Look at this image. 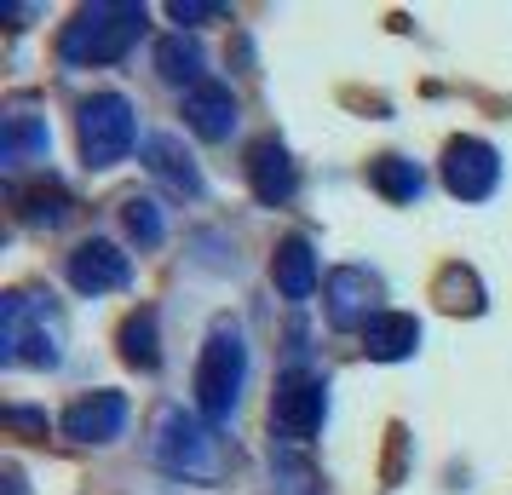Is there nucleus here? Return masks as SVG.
Returning a JSON list of instances; mask_svg holds the SVG:
<instances>
[{
	"label": "nucleus",
	"instance_id": "obj_1",
	"mask_svg": "<svg viewBox=\"0 0 512 495\" xmlns=\"http://www.w3.org/2000/svg\"><path fill=\"white\" fill-rule=\"evenodd\" d=\"M70 346L64 311L41 288H12L0 300V363L6 369H58Z\"/></svg>",
	"mask_w": 512,
	"mask_h": 495
},
{
	"label": "nucleus",
	"instance_id": "obj_2",
	"mask_svg": "<svg viewBox=\"0 0 512 495\" xmlns=\"http://www.w3.org/2000/svg\"><path fill=\"white\" fill-rule=\"evenodd\" d=\"M150 461L167 478H185V484H219L225 478L219 432L202 421V409H185V403H162L156 409V421H150Z\"/></svg>",
	"mask_w": 512,
	"mask_h": 495
},
{
	"label": "nucleus",
	"instance_id": "obj_3",
	"mask_svg": "<svg viewBox=\"0 0 512 495\" xmlns=\"http://www.w3.org/2000/svg\"><path fill=\"white\" fill-rule=\"evenodd\" d=\"M144 24H150L144 6L93 0V6H81L70 24H64V35H58V58H64L70 70H87V64H121L127 52L139 47Z\"/></svg>",
	"mask_w": 512,
	"mask_h": 495
},
{
	"label": "nucleus",
	"instance_id": "obj_4",
	"mask_svg": "<svg viewBox=\"0 0 512 495\" xmlns=\"http://www.w3.org/2000/svg\"><path fill=\"white\" fill-rule=\"evenodd\" d=\"M242 386H248V334L236 323H213L208 340H202V357H196V380H190L202 421L208 426L231 421Z\"/></svg>",
	"mask_w": 512,
	"mask_h": 495
},
{
	"label": "nucleus",
	"instance_id": "obj_5",
	"mask_svg": "<svg viewBox=\"0 0 512 495\" xmlns=\"http://www.w3.org/2000/svg\"><path fill=\"white\" fill-rule=\"evenodd\" d=\"M75 139H81V162L87 167H116L133 139H139V116H133V98L121 93H93L75 110Z\"/></svg>",
	"mask_w": 512,
	"mask_h": 495
},
{
	"label": "nucleus",
	"instance_id": "obj_6",
	"mask_svg": "<svg viewBox=\"0 0 512 495\" xmlns=\"http://www.w3.org/2000/svg\"><path fill=\"white\" fill-rule=\"evenodd\" d=\"M323 415H328V380L311 375V369H288L277 380V398H271V432L282 444H311L323 432Z\"/></svg>",
	"mask_w": 512,
	"mask_h": 495
},
{
	"label": "nucleus",
	"instance_id": "obj_7",
	"mask_svg": "<svg viewBox=\"0 0 512 495\" xmlns=\"http://www.w3.org/2000/svg\"><path fill=\"white\" fill-rule=\"evenodd\" d=\"M380 277L363 271V265H340V271H328L323 283V306H328V323L334 329H369L374 317H380Z\"/></svg>",
	"mask_w": 512,
	"mask_h": 495
},
{
	"label": "nucleus",
	"instance_id": "obj_8",
	"mask_svg": "<svg viewBox=\"0 0 512 495\" xmlns=\"http://www.w3.org/2000/svg\"><path fill=\"white\" fill-rule=\"evenodd\" d=\"M443 185H449V196H461V202H489L495 185H501V156H495V144L449 139V150H443Z\"/></svg>",
	"mask_w": 512,
	"mask_h": 495
},
{
	"label": "nucleus",
	"instance_id": "obj_9",
	"mask_svg": "<svg viewBox=\"0 0 512 495\" xmlns=\"http://www.w3.org/2000/svg\"><path fill=\"white\" fill-rule=\"evenodd\" d=\"M64 438H75V444H116L121 426H127V398L121 392H87V398H75L70 409H64Z\"/></svg>",
	"mask_w": 512,
	"mask_h": 495
},
{
	"label": "nucleus",
	"instance_id": "obj_10",
	"mask_svg": "<svg viewBox=\"0 0 512 495\" xmlns=\"http://www.w3.org/2000/svg\"><path fill=\"white\" fill-rule=\"evenodd\" d=\"M127 283H133V260L121 254L116 242L93 236V242H81L70 254V288L75 294H110V288H127Z\"/></svg>",
	"mask_w": 512,
	"mask_h": 495
},
{
	"label": "nucleus",
	"instance_id": "obj_11",
	"mask_svg": "<svg viewBox=\"0 0 512 495\" xmlns=\"http://www.w3.org/2000/svg\"><path fill=\"white\" fill-rule=\"evenodd\" d=\"M185 121H190L196 139L225 144L236 133V121H242V104H236V93L225 87V81H202V87L185 93Z\"/></svg>",
	"mask_w": 512,
	"mask_h": 495
},
{
	"label": "nucleus",
	"instance_id": "obj_12",
	"mask_svg": "<svg viewBox=\"0 0 512 495\" xmlns=\"http://www.w3.org/2000/svg\"><path fill=\"white\" fill-rule=\"evenodd\" d=\"M248 185H254V196L265 208H288L294 190H300V167H294V156L277 139H259L248 150Z\"/></svg>",
	"mask_w": 512,
	"mask_h": 495
},
{
	"label": "nucleus",
	"instance_id": "obj_13",
	"mask_svg": "<svg viewBox=\"0 0 512 495\" xmlns=\"http://www.w3.org/2000/svg\"><path fill=\"white\" fill-rule=\"evenodd\" d=\"M144 167H150V179L167 185L173 196H185V202L202 196V167H196V156L185 150V139H173V133L144 139Z\"/></svg>",
	"mask_w": 512,
	"mask_h": 495
},
{
	"label": "nucleus",
	"instance_id": "obj_14",
	"mask_svg": "<svg viewBox=\"0 0 512 495\" xmlns=\"http://www.w3.org/2000/svg\"><path fill=\"white\" fill-rule=\"evenodd\" d=\"M271 283L288 306H305L317 294V248L305 236H282L277 254H271Z\"/></svg>",
	"mask_w": 512,
	"mask_h": 495
},
{
	"label": "nucleus",
	"instance_id": "obj_15",
	"mask_svg": "<svg viewBox=\"0 0 512 495\" xmlns=\"http://www.w3.org/2000/svg\"><path fill=\"white\" fill-rule=\"evenodd\" d=\"M47 144H52L47 121L35 116L24 98H18V104H6V116H0V156H6V167L29 162V156H47Z\"/></svg>",
	"mask_w": 512,
	"mask_h": 495
},
{
	"label": "nucleus",
	"instance_id": "obj_16",
	"mask_svg": "<svg viewBox=\"0 0 512 495\" xmlns=\"http://www.w3.org/2000/svg\"><path fill=\"white\" fill-rule=\"evenodd\" d=\"M415 346H420V317H409V311H380L363 329V352L374 363H403V357H415Z\"/></svg>",
	"mask_w": 512,
	"mask_h": 495
},
{
	"label": "nucleus",
	"instance_id": "obj_17",
	"mask_svg": "<svg viewBox=\"0 0 512 495\" xmlns=\"http://www.w3.org/2000/svg\"><path fill=\"white\" fill-rule=\"evenodd\" d=\"M271 490L277 495H323V472L300 444H271Z\"/></svg>",
	"mask_w": 512,
	"mask_h": 495
},
{
	"label": "nucleus",
	"instance_id": "obj_18",
	"mask_svg": "<svg viewBox=\"0 0 512 495\" xmlns=\"http://www.w3.org/2000/svg\"><path fill=\"white\" fill-rule=\"evenodd\" d=\"M202 47L190 41L185 29L179 35H162L156 41V70H162V81H173V87H202Z\"/></svg>",
	"mask_w": 512,
	"mask_h": 495
},
{
	"label": "nucleus",
	"instance_id": "obj_19",
	"mask_svg": "<svg viewBox=\"0 0 512 495\" xmlns=\"http://www.w3.org/2000/svg\"><path fill=\"white\" fill-rule=\"evenodd\" d=\"M369 185L386 202H415L420 190H426V179H420V167L409 156H380V162H369Z\"/></svg>",
	"mask_w": 512,
	"mask_h": 495
},
{
	"label": "nucleus",
	"instance_id": "obj_20",
	"mask_svg": "<svg viewBox=\"0 0 512 495\" xmlns=\"http://www.w3.org/2000/svg\"><path fill=\"white\" fill-rule=\"evenodd\" d=\"M121 357L133 363V369H156L162 363V340H156V311H133L127 323H121Z\"/></svg>",
	"mask_w": 512,
	"mask_h": 495
},
{
	"label": "nucleus",
	"instance_id": "obj_21",
	"mask_svg": "<svg viewBox=\"0 0 512 495\" xmlns=\"http://www.w3.org/2000/svg\"><path fill=\"white\" fill-rule=\"evenodd\" d=\"M438 300H443V311H466V317H478L484 311V283L466 271V265H449L438 277Z\"/></svg>",
	"mask_w": 512,
	"mask_h": 495
},
{
	"label": "nucleus",
	"instance_id": "obj_22",
	"mask_svg": "<svg viewBox=\"0 0 512 495\" xmlns=\"http://www.w3.org/2000/svg\"><path fill=\"white\" fill-rule=\"evenodd\" d=\"M121 225H127V236H133L139 248H156L167 236V219L150 196H127V202H121Z\"/></svg>",
	"mask_w": 512,
	"mask_h": 495
},
{
	"label": "nucleus",
	"instance_id": "obj_23",
	"mask_svg": "<svg viewBox=\"0 0 512 495\" xmlns=\"http://www.w3.org/2000/svg\"><path fill=\"white\" fill-rule=\"evenodd\" d=\"M70 219V196L64 190H24V225H64Z\"/></svg>",
	"mask_w": 512,
	"mask_h": 495
},
{
	"label": "nucleus",
	"instance_id": "obj_24",
	"mask_svg": "<svg viewBox=\"0 0 512 495\" xmlns=\"http://www.w3.org/2000/svg\"><path fill=\"white\" fill-rule=\"evenodd\" d=\"M167 18H173V24H208V18H225V6H219V0H173Z\"/></svg>",
	"mask_w": 512,
	"mask_h": 495
},
{
	"label": "nucleus",
	"instance_id": "obj_25",
	"mask_svg": "<svg viewBox=\"0 0 512 495\" xmlns=\"http://www.w3.org/2000/svg\"><path fill=\"white\" fill-rule=\"evenodd\" d=\"M6 426H29V432H47V415H35V409H6Z\"/></svg>",
	"mask_w": 512,
	"mask_h": 495
},
{
	"label": "nucleus",
	"instance_id": "obj_26",
	"mask_svg": "<svg viewBox=\"0 0 512 495\" xmlns=\"http://www.w3.org/2000/svg\"><path fill=\"white\" fill-rule=\"evenodd\" d=\"M6 495H24V472L18 467H6Z\"/></svg>",
	"mask_w": 512,
	"mask_h": 495
}]
</instances>
